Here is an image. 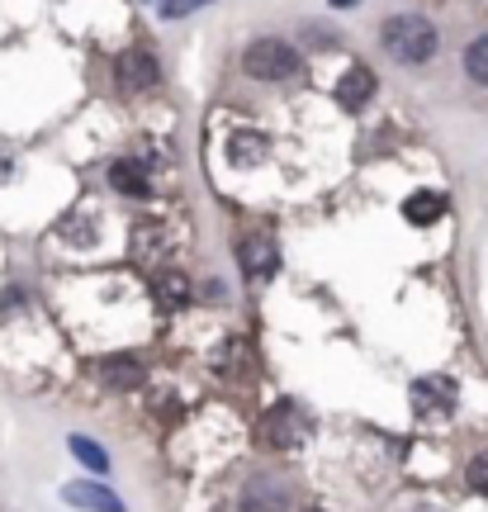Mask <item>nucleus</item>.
<instances>
[{"label": "nucleus", "instance_id": "obj_1", "mask_svg": "<svg viewBox=\"0 0 488 512\" xmlns=\"http://www.w3.org/2000/svg\"><path fill=\"white\" fill-rule=\"evenodd\" d=\"M380 43L394 62H408V67H422L436 57V29L422 15H389L380 29Z\"/></svg>", "mask_w": 488, "mask_h": 512}, {"label": "nucleus", "instance_id": "obj_14", "mask_svg": "<svg viewBox=\"0 0 488 512\" xmlns=\"http://www.w3.org/2000/svg\"><path fill=\"white\" fill-rule=\"evenodd\" d=\"M247 503H252V512H280V508H285V489L252 484V489H247Z\"/></svg>", "mask_w": 488, "mask_h": 512}, {"label": "nucleus", "instance_id": "obj_17", "mask_svg": "<svg viewBox=\"0 0 488 512\" xmlns=\"http://www.w3.org/2000/svg\"><path fill=\"white\" fill-rule=\"evenodd\" d=\"M470 484L479 494H488V451H479V456L470 460Z\"/></svg>", "mask_w": 488, "mask_h": 512}, {"label": "nucleus", "instance_id": "obj_18", "mask_svg": "<svg viewBox=\"0 0 488 512\" xmlns=\"http://www.w3.org/2000/svg\"><path fill=\"white\" fill-rule=\"evenodd\" d=\"M408 512H432V508H408Z\"/></svg>", "mask_w": 488, "mask_h": 512}, {"label": "nucleus", "instance_id": "obj_13", "mask_svg": "<svg viewBox=\"0 0 488 512\" xmlns=\"http://www.w3.org/2000/svg\"><path fill=\"white\" fill-rule=\"evenodd\" d=\"M72 456L86 465V470H95V475H105L109 470V456L95 446V441H86V437H72Z\"/></svg>", "mask_w": 488, "mask_h": 512}, {"label": "nucleus", "instance_id": "obj_10", "mask_svg": "<svg viewBox=\"0 0 488 512\" xmlns=\"http://www.w3.org/2000/svg\"><path fill=\"white\" fill-rule=\"evenodd\" d=\"M109 181H114V190H124V195H143V190H147V171L138 162H114V166H109Z\"/></svg>", "mask_w": 488, "mask_h": 512}, {"label": "nucleus", "instance_id": "obj_7", "mask_svg": "<svg viewBox=\"0 0 488 512\" xmlns=\"http://www.w3.org/2000/svg\"><path fill=\"white\" fill-rule=\"evenodd\" d=\"M100 380H105L109 389L128 394V389H138V384H143V366H138V361H128V356H109L105 366H100Z\"/></svg>", "mask_w": 488, "mask_h": 512}, {"label": "nucleus", "instance_id": "obj_12", "mask_svg": "<svg viewBox=\"0 0 488 512\" xmlns=\"http://www.w3.org/2000/svg\"><path fill=\"white\" fill-rule=\"evenodd\" d=\"M465 72H470L479 86H488V34H479L470 48H465Z\"/></svg>", "mask_w": 488, "mask_h": 512}, {"label": "nucleus", "instance_id": "obj_16", "mask_svg": "<svg viewBox=\"0 0 488 512\" xmlns=\"http://www.w3.org/2000/svg\"><path fill=\"white\" fill-rule=\"evenodd\" d=\"M157 290H162L166 304H181L185 294H190V285H185V275H162V280H157Z\"/></svg>", "mask_w": 488, "mask_h": 512}, {"label": "nucleus", "instance_id": "obj_2", "mask_svg": "<svg viewBox=\"0 0 488 512\" xmlns=\"http://www.w3.org/2000/svg\"><path fill=\"white\" fill-rule=\"evenodd\" d=\"M242 67H247V76H256V81H285V76H294V67H299V53H294L285 38H256L252 48L242 53Z\"/></svg>", "mask_w": 488, "mask_h": 512}, {"label": "nucleus", "instance_id": "obj_19", "mask_svg": "<svg viewBox=\"0 0 488 512\" xmlns=\"http://www.w3.org/2000/svg\"><path fill=\"white\" fill-rule=\"evenodd\" d=\"M332 5H351V0H332Z\"/></svg>", "mask_w": 488, "mask_h": 512}, {"label": "nucleus", "instance_id": "obj_20", "mask_svg": "<svg viewBox=\"0 0 488 512\" xmlns=\"http://www.w3.org/2000/svg\"><path fill=\"white\" fill-rule=\"evenodd\" d=\"M308 512H318V508H308Z\"/></svg>", "mask_w": 488, "mask_h": 512}, {"label": "nucleus", "instance_id": "obj_11", "mask_svg": "<svg viewBox=\"0 0 488 512\" xmlns=\"http://www.w3.org/2000/svg\"><path fill=\"white\" fill-rule=\"evenodd\" d=\"M455 384L451 380H417V408H451Z\"/></svg>", "mask_w": 488, "mask_h": 512}, {"label": "nucleus", "instance_id": "obj_15", "mask_svg": "<svg viewBox=\"0 0 488 512\" xmlns=\"http://www.w3.org/2000/svg\"><path fill=\"white\" fill-rule=\"evenodd\" d=\"M261 152H266V138H252V133H237V138H233V162L237 166L256 162Z\"/></svg>", "mask_w": 488, "mask_h": 512}, {"label": "nucleus", "instance_id": "obj_8", "mask_svg": "<svg viewBox=\"0 0 488 512\" xmlns=\"http://www.w3.org/2000/svg\"><path fill=\"white\" fill-rule=\"evenodd\" d=\"M242 271L252 275V280H261V275L275 271V247L266 238H247L242 242Z\"/></svg>", "mask_w": 488, "mask_h": 512}, {"label": "nucleus", "instance_id": "obj_6", "mask_svg": "<svg viewBox=\"0 0 488 512\" xmlns=\"http://www.w3.org/2000/svg\"><path fill=\"white\" fill-rule=\"evenodd\" d=\"M67 503H76L86 512H128L109 489H95V484H67Z\"/></svg>", "mask_w": 488, "mask_h": 512}, {"label": "nucleus", "instance_id": "obj_9", "mask_svg": "<svg viewBox=\"0 0 488 512\" xmlns=\"http://www.w3.org/2000/svg\"><path fill=\"white\" fill-rule=\"evenodd\" d=\"M403 214H408V223L427 228V223H436L441 214H446V200H441V195H432V190H417L413 200L403 204Z\"/></svg>", "mask_w": 488, "mask_h": 512}, {"label": "nucleus", "instance_id": "obj_4", "mask_svg": "<svg viewBox=\"0 0 488 512\" xmlns=\"http://www.w3.org/2000/svg\"><path fill=\"white\" fill-rule=\"evenodd\" d=\"M256 432H261V446H271V451H285V446H294V441L304 437V432H299V413H294L290 403L271 408Z\"/></svg>", "mask_w": 488, "mask_h": 512}, {"label": "nucleus", "instance_id": "obj_5", "mask_svg": "<svg viewBox=\"0 0 488 512\" xmlns=\"http://www.w3.org/2000/svg\"><path fill=\"white\" fill-rule=\"evenodd\" d=\"M370 95H375V72H370V67H351V72L337 81V100H342L346 110H361Z\"/></svg>", "mask_w": 488, "mask_h": 512}, {"label": "nucleus", "instance_id": "obj_3", "mask_svg": "<svg viewBox=\"0 0 488 512\" xmlns=\"http://www.w3.org/2000/svg\"><path fill=\"white\" fill-rule=\"evenodd\" d=\"M157 57L147 53V48H128L119 62H114V81H119V91H128V95H138V91H147V86H157Z\"/></svg>", "mask_w": 488, "mask_h": 512}]
</instances>
